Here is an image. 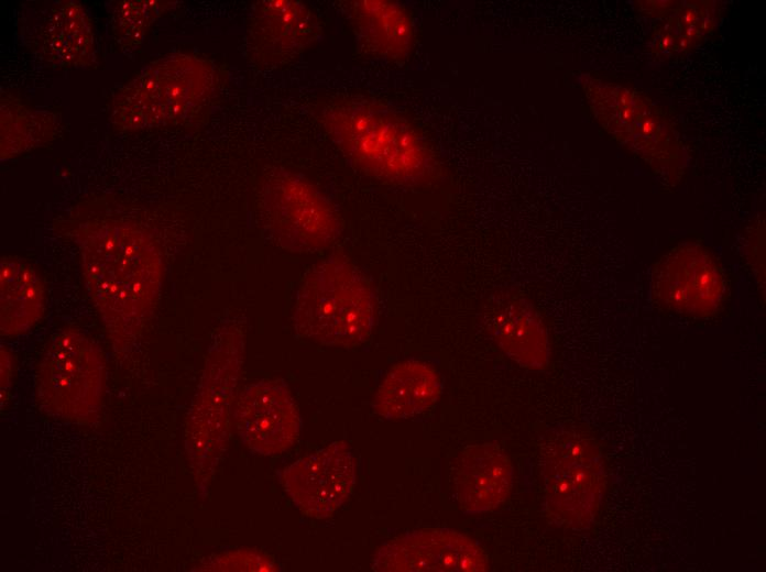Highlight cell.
I'll list each match as a JSON object with an SVG mask.
<instances>
[{"instance_id": "cell-16", "label": "cell", "mask_w": 766, "mask_h": 572, "mask_svg": "<svg viewBox=\"0 0 766 572\" xmlns=\"http://www.w3.org/2000/svg\"><path fill=\"white\" fill-rule=\"evenodd\" d=\"M489 322L494 341L507 356L528 369L546 365V331L527 301L519 298L505 300L491 312Z\"/></svg>"}, {"instance_id": "cell-13", "label": "cell", "mask_w": 766, "mask_h": 572, "mask_svg": "<svg viewBox=\"0 0 766 572\" xmlns=\"http://www.w3.org/2000/svg\"><path fill=\"white\" fill-rule=\"evenodd\" d=\"M657 296L674 309L701 315L721 301L723 280L710 253L697 245H679L655 268Z\"/></svg>"}, {"instance_id": "cell-17", "label": "cell", "mask_w": 766, "mask_h": 572, "mask_svg": "<svg viewBox=\"0 0 766 572\" xmlns=\"http://www.w3.org/2000/svg\"><path fill=\"white\" fill-rule=\"evenodd\" d=\"M317 31V22L310 9L291 0L262 2L253 20V38L258 47L270 57H286L307 46Z\"/></svg>"}, {"instance_id": "cell-7", "label": "cell", "mask_w": 766, "mask_h": 572, "mask_svg": "<svg viewBox=\"0 0 766 572\" xmlns=\"http://www.w3.org/2000/svg\"><path fill=\"white\" fill-rule=\"evenodd\" d=\"M242 356L241 336L233 329L221 330L210 349L187 428L189 455L200 465L211 462L223 443Z\"/></svg>"}, {"instance_id": "cell-5", "label": "cell", "mask_w": 766, "mask_h": 572, "mask_svg": "<svg viewBox=\"0 0 766 572\" xmlns=\"http://www.w3.org/2000/svg\"><path fill=\"white\" fill-rule=\"evenodd\" d=\"M212 86V69L205 61L177 56L151 66L123 91L120 119L129 128L182 119L204 101Z\"/></svg>"}, {"instance_id": "cell-3", "label": "cell", "mask_w": 766, "mask_h": 572, "mask_svg": "<svg viewBox=\"0 0 766 572\" xmlns=\"http://www.w3.org/2000/svg\"><path fill=\"white\" fill-rule=\"evenodd\" d=\"M324 122L344 154L381 179L415 184L430 173L431 156L422 139L389 112L344 103L326 110Z\"/></svg>"}, {"instance_id": "cell-19", "label": "cell", "mask_w": 766, "mask_h": 572, "mask_svg": "<svg viewBox=\"0 0 766 572\" xmlns=\"http://www.w3.org/2000/svg\"><path fill=\"white\" fill-rule=\"evenodd\" d=\"M350 18L359 36L380 56L406 57L413 47L414 28L404 7L384 0L351 2Z\"/></svg>"}, {"instance_id": "cell-22", "label": "cell", "mask_w": 766, "mask_h": 572, "mask_svg": "<svg viewBox=\"0 0 766 572\" xmlns=\"http://www.w3.org/2000/svg\"><path fill=\"white\" fill-rule=\"evenodd\" d=\"M157 1H124L114 12V30L128 41L136 37L147 29L155 19L160 7Z\"/></svg>"}, {"instance_id": "cell-21", "label": "cell", "mask_w": 766, "mask_h": 572, "mask_svg": "<svg viewBox=\"0 0 766 572\" xmlns=\"http://www.w3.org/2000/svg\"><path fill=\"white\" fill-rule=\"evenodd\" d=\"M711 4H686L657 31L655 47L661 53H680L692 48L713 29Z\"/></svg>"}, {"instance_id": "cell-2", "label": "cell", "mask_w": 766, "mask_h": 572, "mask_svg": "<svg viewBox=\"0 0 766 572\" xmlns=\"http://www.w3.org/2000/svg\"><path fill=\"white\" fill-rule=\"evenodd\" d=\"M375 308L363 273L347 258L330 256L300 283L293 319L300 337L320 345L349 348L369 338Z\"/></svg>"}, {"instance_id": "cell-1", "label": "cell", "mask_w": 766, "mask_h": 572, "mask_svg": "<svg viewBox=\"0 0 766 572\" xmlns=\"http://www.w3.org/2000/svg\"><path fill=\"white\" fill-rule=\"evenodd\" d=\"M87 292L114 339H130L151 315L162 283L154 242L129 224H105L81 249Z\"/></svg>"}, {"instance_id": "cell-9", "label": "cell", "mask_w": 766, "mask_h": 572, "mask_svg": "<svg viewBox=\"0 0 766 572\" xmlns=\"http://www.w3.org/2000/svg\"><path fill=\"white\" fill-rule=\"evenodd\" d=\"M543 473L550 513L566 525L586 527L595 513L601 483L595 447L580 437L563 436L545 454Z\"/></svg>"}, {"instance_id": "cell-20", "label": "cell", "mask_w": 766, "mask_h": 572, "mask_svg": "<svg viewBox=\"0 0 766 572\" xmlns=\"http://www.w3.org/2000/svg\"><path fill=\"white\" fill-rule=\"evenodd\" d=\"M94 48L91 22L85 9L67 1L51 13L45 29L44 50L59 66L84 64Z\"/></svg>"}, {"instance_id": "cell-8", "label": "cell", "mask_w": 766, "mask_h": 572, "mask_svg": "<svg viewBox=\"0 0 766 572\" xmlns=\"http://www.w3.org/2000/svg\"><path fill=\"white\" fill-rule=\"evenodd\" d=\"M586 86L593 113L613 139L650 164L674 160L675 138L653 102L636 90L602 80Z\"/></svg>"}, {"instance_id": "cell-4", "label": "cell", "mask_w": 766, "mask_h": 572, "mask_svg": "<svg viewBox=\"0 0 766 572\" xmlns=\"http://www.w3.org/2000/svg\"><path fill=\"white\" fill-rule=\"evenodd\" d=\"M35 382L39 402L51 415L69 422L90 421L102 404L103 355L85 334L63 330L39 360Z\"/></svg>"}, {"instance_id": "cell-23", "label": "cell", "mask_w": 766, "mask_h": 572, "mask_svg": "<svg viewBox=\"0 0 766 572\" xmlns=\"http://www.w3.org/2000/svg\"><path fill=\"white\" fill-rule=\"evenodd\" d=\"M274 568L272 562L256 553L238 552L232 557L225 556L219 558L218 562L211 564L209 570L271 571L276 570Z\"/></svg>"}, {"instance_id": "cell-12", "label": "cell", "mask_w": 766, "mask_h": 572, "mask_svg": "<svg viewBox=\"0 0 766 572\" xmlns=\"http://www.w3.org/2000/svg\"><path fill=\"white\" fill-rule=\"evenodd\" d=\"M282 483L306 514L326 517L350 495L354 462L349 446L337 441L305 455L283 471Z\"/></svg>"}, {"instance_id": "cell-15", "label": "cell", "mask_w": 766, "mask_h": 572, "mask_svg": "<svg viewBox=\"0 0 766 572\" xmlns=\"http://www.w3.org/2000/svg\"><path fill=\"white\" fill-rule=\"evenodd\" d=\"M439 373L422 361H403L387 372L375 397V411L386 419L415 416L431 407L441 394Z\"/></svg>"}, {"instance_id": "cell-18", "label": "cell", "mask_w": 766, "mask_h": 572, "mask_svg": "<svg viewBox=\"0 0 766 572\" xmlns=\"http://www.w3.org/2000/svg\"><path fill=\"white\" fill-rule=\"evenodd\" d=\"M44 285L32 265L8 256L0 265V332L15 337L29 331L42 317Z\"/></svg>"}, {"instance_id": "cell-11", "label": "cell", "mask_w": 766, "mask_h": 572, "mask_svg": "<svg viewBox=\"0 0 766 572\" xmlns=\"http://www.w3.org/2000/svg\"><path fill=\"white\" fill-rule=\"evenodd\" d=\"M232 415L242 440L259 454L282 453L299 437L298 409L281 380H263L245 386Z\"/></svg>"}, {"instance_id": "cell-14", "label": "cell", "mask_w": 766, "mask_h": 572, "mask_svg": "<svg viewBox=\"0 0 766 572\" xmlns=\"http://www.w3.org/2000/svg\"><path fill=\"white\" fill-rule=\"evenodd\" d=\"M513 483L510 458L493 443L466 448L458 460L455 487L461 509L480 514L497 507Z\"/></svg>"}, {"instance_id": "cell-6", "label": "cell", "mask_w": 766, "mask_h": 572, "mask_svg": "<svg viewBox=\"0 0 766 572\" xmlns=\"http://www.w3.org/2000/svg\"><path fill=\"white\" fill-rule=\"evenodd\" d=\"M262 199L269 231L282 248L313 252L329 246L339 235L332 205L299 175L275 174L266 182Z\"/></svg>"}, {"instance_id": "cell-10", "label": "cell", "mask_w": 766, "mask_h": 572, "mask_svg": "<svg viewBox=\"0 0 766 572\" xmlns=\"http://www.w3.org/2000/svg\"><path fill=\"white\" fill-rule=\"evenodd\" d=\"M372 568L382 572H484L486 553L468 536L446 529H422L384 543Z\"/></svg>"}]
</instances>
